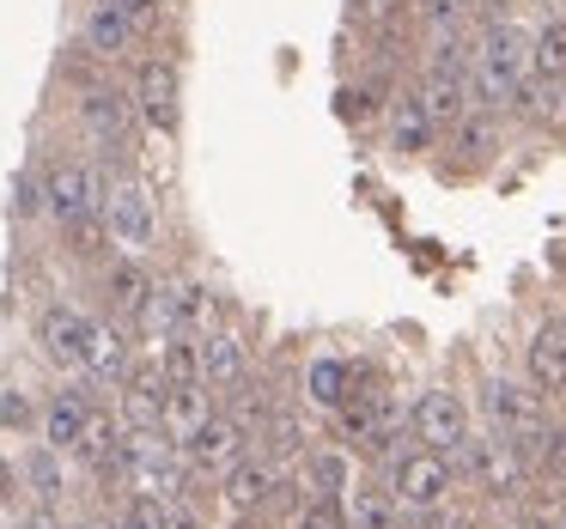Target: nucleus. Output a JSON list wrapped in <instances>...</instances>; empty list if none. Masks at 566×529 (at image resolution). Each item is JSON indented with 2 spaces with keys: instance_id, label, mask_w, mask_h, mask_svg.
Masks as SVG:
<instances>
[{
  "instance_id": "473e14b6",
  "label": "nucleus",
  "mask_w": 566,
  "mask_h": 529,
  "mask_svg": "<svg viewBox=\"0 0 566 529\" xmlns=\"http://www.w3.org/2000/svg\"><path fill=\"white\" fill-rule=\"evenodd\" d=\"M159 371L171 390H189V383H201V335H177V341L159 347Z\"/></svg>"
},
{
  "instance_id": "a19ab883",
  "label": "nucleus",
  "mask_w": 566,
  "mask_h": 529,
  "mask_svg": "<svg viewBox=\"0 0 566 529\" xmlns=\"http://www.w3.org/2000/svg\"><path fill=\"white\" fill-rule=\"evenodd\" d=\"M13 529H67V523H62V505H31Z\"/></svg>"
},
{
  "instance_id": "79ce46f5",
  "label": "nucleus",
  "mask_w": 566,
  "mask_h": 529,
  "mask_svg": "<svg viewBox=\"0 0 566 529\" xmlns=\"http://www.w3.org/2000/svg\"><path fill=\"white\" fill-rule=\"evenodd\" d=\"M0 426H31V402H25V395H13V390L0 395Z\"/></svg>"
},
{
  "instance_id": "ddd939ff",
  "label": "nucleus",
  "mask_w": 566,
  "mask_h": 529,
  "mask_svg": "<svg viewBox=\"0 0 566 529\" xmlns=\"http://www.w3.org/2000/svg\"><path fill=\"white\" fill-rule=\"evenodd\" d=\"M244 451H250V432L238 426L232 414H220V408H213V414H208V420H201V426L184 438V463L196 468V475H213V480H220V475H226V468H232Z\"/></svg>"
},
{
  "instance_id": "c03bdc74",
  "label": "nucleus",
  "mask_w": 566,
  "mask_h": 529,
  "mask_svg": "<svg viewBox=\"0 0 566 529\" xmlns=\"http://www.w3.org/2000/svg\"><path fill=\"white\" fill-rule=\"evenodd\" d=\"M165 529H201L196 511H184V505H165Z\"/></svg>"
},
{
  "instance_id": "412c9836",
  "label": "nucleus",
  "mask_w": 566,
  "mask_h": 529,
  "mask_svg": "<svg viewBox=\"0 0 566 529\" xmlns=\"http://www.w3.org/2000/svg\"><path fill=\"white\" fill-rule=\"evenodd\" d=\"M439 140H451L457 171H481V165H493V152H500V110H469L463 123H451Z\"/></svg>"
},
{
  "instance_id": "f03ea898",
  "label": "nucleus",
  "mask_w": 566,
  "mask_h": 529,
  "mask_svg": "<svg viewBox=\"0 0 566 529\" xmlns=\"http://www.w3.org/2000/svg\"><path fill=\"white\" fill-rule=\"evenodd\" d=\"M335 444H342L347 456H378V463H390L396 451H402V414H396V402H390V390H384V383H359L354 395H347L342 408H335Z\"/></svg>"
},
{
  "instance_id": "49530a36",
  "label": "nucleus",
  "mask_w": 566,
  "mask_h": 529,
  "mask_svg": "<svg viewBox=\"0 0 566 529\" xmlns=\"http://www.w3.org/2000/svg\"><path fill=\"white\" fill-rule=\"evenodd\" d=\"M560 13H566V0H560Z\"/></svg>"
},
{
  "instance_id": "ea45409f",
  "label": "nucleus",
  "mask_w": 566,
  "mask_h": 529,
  "mask_svg": "<svg viewBox=\"0 0 566 529\" xmlns=\"http://www.w3.org/2000/svg\"><path fill=\"white\" fill-rule=\"evenodd\" d=\"M469 19L475 25H505L512 19V0H469Z\"/></svg>"
},
{
  "instance_id": "c85d7f7f",
  "label": "nucleus",
  "mask_w": 566,
  "mask_h": 529,
  "mask_svg": "<svg viewBox=\"0 0 566 529\" xmlns=\"http://www.w3.org/2000/svg\"><path fill=\"white\" fill-rule=\"evenodd\" d=\"M208 414H213V390H208V383H189V390H165L159 432L177 444V451H184V438H189V432H196Z\"/></svg>"
},
{
  "instance_id": "6ab92c4d",
  "label": "nucleus",
  "mask_w": 566,
  "mask_h": 529,
  "mask_svg": "<svg viewBox=\"0 0 566 529\" xmlns=\"http://www.w3.org/2000/svg\"><path fill=\"white\" fill-rule=\"evenodd\" d=\"M250 378V341L238 329H201V383L232 395Z\"/></svg>"
},
{
  "instance_id": "c9c22d12",
  "label": "nucleus",
  "mask_w": 566,
  "mask_h": 529,
  "mask_svg": "<svg viewBox=\"0 0 566 529\" xmlns=\"http://www.w3.org/2000/svg\"><path fill=\"white\" fill-rule=\"evenodd\" d=\"M116 529H165V499H153V493H128Z\"/></svg>"
},
{
  "instance_id": "a211bd4d",
  "label": "nucleus",
  "mask_w": 566,
  "mask_h": 529,
  "mask_svg": "<svg viewBox=\"0 0 566 529\" xmlns=\"http://www.w3.org/2000/svg\"><path fill=\"white\" fill-rule=\"evenodd\" d=\"M38 353L50 359L55 371H80V359H86V310L43 305L38 310Z\"/></svg>"
},
{
  "instance_id": "f257e3e1",
  "label": "nucleus",
  "mask_w": 566,
  "mask_h": 529,
  "mask_svg": "<svg viewBox=\"0 0 566 529\" xmlns=\"http://www.w3.org/2000/svg\"><path fill=\"white\" fill-rule=\"evenodd\" d=\"M530 80V31L524 25H475L469 38V104L475 110H512L517 86Z\"/></svg>"
},
{
  "instance_id": "7c9ffc66",
  "label": "nucleus",
  "mask_w": 566,
  "mask_h": 529,
  "mask_svg": "<svg viewBox=\"0 0 566 529\" xmlns=\"http://www.w3.org/2000/svg\"><path fill=\"white\" fill-rule=\"evenodd\" d=\"M116 444H123V420L98 402V408H92V420H86V438L74 444V456H86L98 475H111V468H116Z\"/></svg>"
},
{
  "instance_id": "1a4fd4ad",
  "label": "nucleus",
  "mask_w": 566,
  "mask_h": 529,
  "mask_svg": "<svg viewBox=\"0 0 566 529\" xmlns=\"http://www.w3.org/2000/svg\"><path fill=\"white\" fill-rule=\"evenodd\" d=\"M140 329L159 335V341H177V335H201L208 329V286L177 274V281H153V305L140 317Z\"/></svg>"
},
{
  "instance_id": "b1692460",
  "label": "nucleus",
  "mask_w": 566,
  "mask_h": 529,
  "mask_svg": "<svg viewBox=\"0 0 566 529\" xmlns=\"http://www.w3.org/2000/svg\"><path fill=\"white\" fill-rule=\"evenodd\" d=\"M384 140H390V152H402V159H420V152L439 147V128H432L427 110H420L415 92L390 98V110H384Z\"/></svg>"
},
{
  "instance_id": "bb28decb",
  "label": "nucleus",
  "mask_w": 566,
  "mask_h": 529,
  "mask_svg": "<svg viewBox=\"0 0 566 529\" xmlns=\"http://www.w3.org/2000/svg\"><path fill=\"white\" fill-rule=\"evenodd\" d=\"M342 511H347V529H402V505L390 499L384 480H354Z\"/></svg>"
},
{
  "instance_id": "72a5a7b5",
  "label": "nucleus",
  "mask_w": 566,
  "mask_h": 529,
  "mask_svg": "<svg viewBox=\"0 0 566 529\" xmlns=\"http://www.w3.org/2000/svg\"><path fill=\"white\" fill-rule=\"evenodd\" d=\"M347 13H354V25H366V31H396L402 25V13H408V0H347Z\"/></svg>"
},
{
  "instance_id": "58836bf2",
  "label": "nucleus",
  "mask_w": 566,
  "mask_h": 529,
  "mask_svg": "<svg viewBox=\"0 0 566 529\" xmlns=\"http://www.w3.org/2000/svg\"><path fill=\"white\" fill-rule=\"evenodd\" d=\"M420 529H481V517L463 505H439V511H420Z\"/></svg>"
},
{
  "instance_id": "7ed1b4c3",
  "label": "nucleus",
  "mask_w": 566,
  "mask_h": 529,
  "mask_svg": "<svg viewBox=\"0 0 566 529\" xmlns=\"http://www.w3.org/2000/svg\"><path fill=\"white\" fill-rule=\"evenodd\" d=\"M457 480H463V475H457V456L427 451V444H408V451H396L390 463H384V487H390V499L402 505L408 517L451 505Z\"/></svg>"
},
{
  "instance_id": "20e7f679",
  "label": "nucleus",
  "mask_w": 566,
  "mask_h": 529,
  "mask_svg": "<svg viewBox=\"0 0 566 529\" xmlns=\"http://www.w3.org/2000/svg\"><path fill=\"white\" fill-rule=\"evenodd\" d=\"M104 237L116 256H147L159 244V195L147 177H104Z\"/></svg>"
},
{
  "instance_id": "9d476101",
  "label": "nucleus",
  "mask_w": 566,
  "mask_h": 529,
  "mask_svg": "<svg viewBox=\"0 0 566 529\" xmlns=\"http://www.w3.org/2000/svg\"><path fill=\"white\" fill-rule=\"evenodd\" d=\"M408 438L457 456L469 444V402L457 390H420L415 408H408Z\"/></svg>"
},
{
  "instance_id": "6e6552de",
  "label": "nucleus",
  "mask_w": 566,
  "mask_h": 529,
  "mask_svg": "<svg viewBox=\"0 0 566 529\" xmlns=\"http://www.w3.org/2000/svg\"><path fill=\"white\" fill-rule=\"evenodd\" d=\"M481 420H488V432H500V438L530 444L548 426V395H536L524 378H488L481 383Z\"/></svg>"
},
{
  "instance_id": "5701e85b",
  "label": "nucleus",
  "mask_w": 566,
  "mask_h": 529,
  "mask_svg": "<svg viewBox=\"0 0 566 529\" xmlns=\"http://www.w3.org/2000/svg\"><path fill=\"white\" fill-rule=\"evenodd\" d=\"M366 378H371L366 366L323 353V359H311V366H305V402H311V408H323V414H335V408H342V402H347V395H354Z\"/></svg>"
},
{
  "instance_id": "2eb2a0df",
  "label": "nucleus",
  "mask_w": 566,
  "mask_h": 529,
  "mask_svg": "<svg viewBox=\"0 0 566 529\" xmlns=\"http://www.w3.org/2000/svg\"><path fill=\"white\" fill-rule=\"evenodd\" d=\"M286 487V475H281V463H274V456H262L256 444H250L244 456H238L232 468H226L220 475V499L232 505L238 517H250V511H262V505L274 499V493Z\"/></svg>"
},
{
  "instance_id": "f3484780",
  "label": "nucleus",
  "mask_w": 566,
  "mask_h": 529,
  "mask_svg": "<svg viewBox=\"0 0 566 529\" xmlns=\"http://www.w3.org/2000/svg\"><path fill=\"white\" fill-rule=\"evenodd\" d=\"M524 383L536 395H566V322H536V335L524 341Z\"/></svg>"
},
{
  "instance_id": "4468645a",
  "label": "nucleus",
  "mask_w": 566,
  "mask_h": 529,
  "mask_svg": "<svg viewBox=\"0 0 566 529\" xmlns=\"http://www.w3.org/2000/svg\"><path fill=\"white\" fill-rule=\"evenodd\" d=\"M92 408H98V383H74V390H55L50 402L38 408V444H50V451H74L80 438H86V420Z\"/></svg>"
},
{
  "instance_id": "f704fd0d",
  "label": "nucleus",
  "mask_w": 566,
  "mask_h": 529,
  "mask_svg": "<svg viewBox=\"0 0 566 529\" xmlns=\"http://www.w3.org/2000/svg\"><path fill=\"white\" fill-rule=\"evenodd\" d=\"M408 13L427 31H457L469 19V0H408Z\"/></svg>"
},
{
  "instance_id": "aec40b11",
  "label": "nucleus",
  "mask_w": 566,
  "mask_h": 529,
  "mask_svg": "<svg viewBox=\"0 0 566 529\" xmlns=\"http://www.w3.org/2000/svg\"><path fill=\"white\" fill-rule=\"evenodd\" d=\"M80 43H86V55H98V62H128V55L140 50V31L116 13L111 0H92L86 13H80Z\"/></svg>"
},
{
  "instance_id": "0eeeda50",
  "label": "nucleus",
  "mask_w": 566,
  "mask_h": 529,
  "mask_svg": "<svg viewBox=\"0 0 566 529\" xmlns=\"http://www.w3.org/2000/svg\"><path fill=\"white\" fill-rule=\"evenodd\" d=\"M457 475H469L488 499H505V505L524 499L530 480H536V475H530V463H524V451H517L512 438H500V432H488V438L469 432V444L457 451Z\"/></svg>"
},
{
  "instance_id": "4c0bfd02",
  "label": "nucleus",
  "mask_w": 566,
  "mask_h": 529,
  "mask_svg": "<svg viewBox=\"0 0 566 529\" xmlns=\"http://www.w3.org/2000/svg\"><path fill=\"white\" fill-rule=\"evenodd\" d=\"M111 7H116V13H123L135 31H140V43H147L153 31H159V19H165V0H111Z\"/></svg>"
},
{
  "instance_id": "a878e982",
  "label": "nucleus",
  "mask_w": 566,
  "mask_h": 529,
  "mask_svg": "<svg viewBox=\"0 0 566 529\" xmlns=\"http://www.w3.org/2000/svg\"><path fill=\"white\" fill-rule=\"evenodd\" d=\"M19 493H31V505H62V493H67L62 451H50V444H31V451L19 456Z\"/></svg>"
},
{
  "instance_id": "e433bc0d",
  "label": "nucleus",
  "mask_w": 566,
  "mask_h": 529,
  "mask_svg": "<svg viewBox=\"0 0 566 529\" xmlns=\"http://www.w3.org/2000/svg\"><path fill=\"white\" fill-rule=\"evenodd\" d=\"M293 529H347V511L342 499H305L293 517Z\"/></svg>"
},
{
  "instance_id": "4be33fe9",
  "label": "nucleus",
  "mask_w": 566,
  "mask_h": 529,
  "mask_svg": "<svg viewBox=\"0 0 566 529\" xmlns=\"http://www.w3.org/2000/svg\"><path fill=\"white\" fill-rule=\"evenodd\" d=\"M104 293H111V317H123L128 329H140V317H147V305H153V274L140 268L135 256H116V262H104Z\"/></svg>"
},
{
  "instance_id": "37998d69",
  "label": "nucleus",
  "mask_w": 566,
  "mask_h": 529,
  "mask_svg": "<svg viewBox=\"0 0 566 529\" xmlns=\"http://www.w3.org/2000/svg\"><path fill=\"white\" fill-rule=\"evenodd\" d=\"M13 499H19V463L0 456V505H13Z\"/></svg>"
},
{
  "instance_id": "2f4dec72",
  "label": "nucleus",
  "mask_w": 566,
  "mask_h": 529,
  "mask_svg": "<svg viewBox=\"0 0 566 529\" xmlns=\"http://www.w3.org/2000/svg\"><path fill=\"white\" fill-rule=\"evenodd\" d=\"M427 74L432 80H469V38H463V25H457V31H432Z\"/></svg>"
},
{
  "instance_id": "39448f33",
  "label": "nucleus",
  "mask_w": 566,
  "mask_h": 529,
  "mask_svg": "<svg viewBox=\"0 0 566 529\" xmlns=\"http://www.w3.org/2000/svg\"><path fill=\"white\" fill-rule=\"evenodd\" d=\"M128 110H135L140 128L171 140L177 123H184V67L171 55H140L135 74H128Z\"/></svg>"
},
{
  "instance_id": "9b49d317",
  "label": "nucleus",
  "mask_w": 566,
  "mask_h": 529,
  "mask_svg": "<svg viewBox=\"0 0 566 529\" xmlns=\"http://www.w3.org/2000/svg\"><path fill=\"white\" fill-rule=\"evenodd\" d=\"M80 110V128H86V140L98 152H111V159H123L128 140H135V110H128V92H111V86H86L74 98Z\"/></svg>"
},
{
  "instance_id": "c756f323",
  "label": "nucleus",
  "mask_w": 566,
  "mask_h": 529,
  "mask_svg": "<svg viewBox=\"0 0 566 529\" xmlns=\"http://www.w3.org/2000/svg\"><path fill=\"white\" fill-rule=\"evenodd\" d=\"M415 98H420V110L432 116V128H439V135L475 110V104H469V80H432V74H420Z\"/></svg>"
},
{
  "instance_id": "423d86ee",
  "label": "nucleus",
  "mask_w": 566,
  "mask_h": 529,
  "mask_svg": "<svg viewBox=\"0 0 566 529\" xmlns=\"http://www.w3.org/2000/svg\"><path fill=\"white\" fill-rule=\"evenodd\" d=\"M43 213L62 232H74L80 220H98L104 213V171L92 159H74V152L50 159V171H43Z\"/></svg>"
},
{
  "instance_id": "f8f14e48",
  "label": "nucleus",
  "mask_w": 566,
  "mask_h": 529,
  "mask_svg": "<svg viewBox=\"0 0 566 529\" xmlns=\"http://www.w3.org/2000/svg\"><path fill=\"white\" fill-rule=\"evenodd\" d=\"M135 366V329L123 317H86V359H80V378L86 383H123V371Z\"/></svg>"
},
{
  "instance_id": "cd10ccee",
  "label": "nucleus",
  "mask_w": 566,
  "mask_h": 529,
  "mask_svg": "<svg viewBox=\"0 0 566 529\" xmlns=\"http://www.w3.org/2000/svg\"><path fill=\"white\" fill-rule=\"evenodd\" d=\"M530 80L536 86H566V13L542 19L536 31H530Z\"/></svg>"
},
{
  "instance_id": "a18cd8bd",
  "label": "nucleus",
  "mask_w": 566,
  "mask_h": 529,
  "mask_svg": "<svg viewBox=\"0 0 566 529\" xmlns=\"http://www.w3.org/2000/svg\"><path fill=\"white\" fill-rule=\"evenodd\" d=\"M512 529H560V523H548V517H536V511H530V517H517Z\"/></svg>"
},
{
  "instance_id": "dca6fc26",
  "label": "nucleus",
  "mask_w": 566,
  "mask_h": 529,
  "mask_svg": "<svg viewBox=\"0 0 566 529\" xmlns=\"http://www.w3.org/2000/svg\"><path fill=\"white\" fill-rule=\"evenodd\" d=\"M165 371L159 359H140V366L123 371V390H116V420L128 432H159V414H165Z\"/></svg>"
},
{
  "instance_id": "393cba45",
  "label": "nucleus",
  "mask_w": 566,
  "mask_h": 529,
  "mask_svg": "<svg viewBox=\"0 0 566 529\" xmlns=\"http://www.w3.org/2000/svg\"><path fill=\"white\" fill-rule=\"evenodd\" d=\"M298 487H305V499H347V487H354V456L342 444L305 451L298 456Z\"/></svg>"
}]
</instances>
